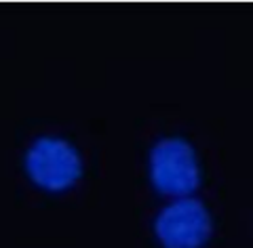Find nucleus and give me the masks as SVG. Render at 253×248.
<instances>
[{
    "mask_svg": "<svg viewBox=\"0 0 253 248\" xmlns=\"http://www.w3.org/2000/svg\"><path fill=\"white\" fill-rule=\"evenodd\" d=\"M23 169L38 189L61 194L72 189L83 177V158L72 143L44 135L32 141L23 158Z\"/></svg>",
    "mask_w": 253,
    "mask_h": 248,
    "instance_id": "obj_1",
    "label": "nucleus"
},
{
    "mask_svg": "<svg viewBox=\"0 0 253 248\" xmlns=\"http://www.w3.org/2000/svg\"><path fill=\"white\" fill-rule=\"evenodd\" d=\"M213 219L199 198H177L156 214L154 236L163 248H203L211 240Z\"/></svg>",
    "mask_w": 253,
    "mask_h": 248,
    "instance_id": "obj_3",
    "label": "nucleus"
},
{
    "mask_svg": "<svg viewBox=\"0 0 253 248\" xmlns=\"http://www.w3.org/2000/svg\"><path fill=\"white\" fill-rule=\"evenodd\" d=\"M150 181L154 189L173 200L190 198L201 187L196 149L181 137H165L150 151Z\"/></svg>",
    "mask_w": 253,
    "mask_h": 248,
    "instance_id": "obj_2",
    "label": "nucleus"
}]
</instances>
